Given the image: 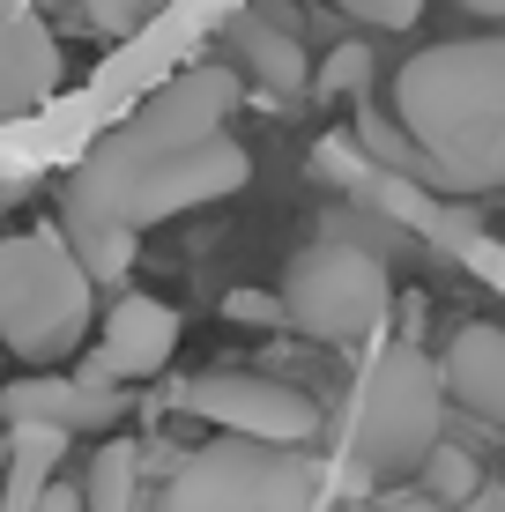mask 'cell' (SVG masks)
<instances>
[{"instance_id": "cell-1", "label": "cell", "mask_w": 505, "mask_h": 512, "mask_svg": "<svg viewBox=\"0 0 505 512\" xmlns=\"http://www.w3.org/2000/svg\"><path fill=\"white\" fill-rule=\"evenodd\" d=\"M253 179V156L231 134H208L194 149H149L127 127H112L67 171L60 193V245L90 282H119L134 268V238L149 223H171L186 208H208Z\"/></svg>"}, {"instance_id": "cell-2", "label": "cell", "mask_w": 505, "mask_h": 512, "mask_svg": "<svg viewBox=\"0 0 505 512\" xmlns=\"http://www.w3.org/2000/svg\"><path fill=\"white\" fill-rule=\"evenodd\" d=\"M394 119L431 156L439 193L505 186V30L424 45L394 75Z\"/></svg>"}, {"instance_id": "cell-3", "label": "cell", "mask_w": 505, "mask_h": 512, "mask_svg": "<svg viewBox=\"0 0 505 512\" xmlns=\"http://www.w3.org/2000/svg\"><path fill=\"white\" fill-rule=\"evenodd\" d=\"M446 431V386H439V357L409 334L372 349L357 379V409H350V468L357 475H409L439 446Z\"/></svg>"}, {"instance_id": "cell-4", "label": "cell", "mask_w": 505, "mask_h": 512, "mask_svg": "<svg viewBox=\"0 0 505 512\" xmlns=\"http://www.w3.org/2000/svg\"><path fill=\"white\" fill-rule=\"evenodd\" d=\"M90 290L97 282L75 268L52 231L0 238V342L23 364H60L90 334Z\"/></svg>"}, {"instance_id": "cell-5", "label": "cell", "mask_w": 505, "mask_h": 512, "mask_svg": "<svg viewBox=\"0 0 505 512\" xmlns=\"http://www.w3.org/2000/svg\"><path fill=\"white\" fill-rule=\"evenodd\" d=\"M312 498H320V461L305 446H260L238 431L186 453L164 483V512H312Z\"/></svg>"}, {"instance_id": "cell-6", "label": "cell", "mask_w": 505, "mask_h": 512, "mask_svg": "<svg viewBox=\"0 0 505 512\" xmlns=\"http://www.w3.org/2000/svg\"><path fill=\"white\" fill-rule=\"evenodd\" d=\"M283 320L312 342H357L387 312V260L357 238H320L283 268Z\"/></svg>"}, {"instance_id": "cell-7", "label": "cell", "mask_w": 505, "mask_h": 512, "mask_svg": "<svg viewBox=\"0 0 505 512\" xmlns=\"http://www.w3.org/2000/svg\"><path fill=\"white\" fill-rule=\"evenodd\" d=\"M179 409L223 423L238 438H260V446H312L320 438V401L260 372H208L179 394Z\"/></svg>"}, {"instance_id": "cell-8", "label": "cell", "mask_w": 505, "mask_h": 512, "mask_svg": "<svg viewBox=\"0 0 505 512\" xmlns=\"http://www.w3.org/2000/svg\"><path fill=\"white\" fill-rule=\"evenodd\" d=\"M231 104H238V75L231 67H186V75H171L164 90L127 119V134L149 141V149H194V141L223 134Z\"/></svg>"}, {"instance_id": "cell-9", "label": "cell", "mask_w": 505, "mask_h": 512, "mask_svg": "<svg viewBox=\"0 0 505 512\" xmlns=\"http://www.w3.org/2000/svg\"><path fill=\"white\" fill-rule=\"evenodd\" d=\"M171 349H179V312L156 305V297H119L112 312H104V334L90 342V357H82V379H156L171 364Z\"/></svg>"}, {"instance_id": "cell-10", "label": "cell", "mask_w": 505, "mask_h": 512, "mask_svg": "<svg viewBox=\"0 0 505 512\" xmlns=\"http://www.w3.org/2000/svg\"><path fill=\"white\" fill-rule=\"evenodd\" d=\"M0 416L8 423H45V431H112L127 416V394L112 379H67V372H30L15 386H0Z\"/></svg>"}, {"instance_id": "cell-11", "label": "cell", "mask_w": 505, "mask_h": 512, "mask_svg": "<svg viewBox=\"0 0 505 512\" xmlns=\"http://www.w3.org/2000/svg\"><path fill=\"white\" fill-rule=\"evenodd\" d=\"M439 386H446L454 409L505 431V327H483V320L461 327L454 342H446V357H439Z\"/></svg>"}, {"instance_id": "cell-12", "label": "cell", "mask_w": 505, "mask_h": 512, "mask_svg": "<svg viewBox=\"0 0 505 512\" xmlns=\"http://www.w3.org/2000/svg\"><path fill=\"white\" fill-rule=\"evenodd\" d=\"M231 52H238V67L260 82V90H275V97H305L312 90V60H305V45L290 38L283 23H275L268 8H246V15H231Z\"/></svg>"}, {"instance_id": "cell-13", "label": "cell", "mask_w": 505, "mask_h": 512, "mask_svg": "<svg viewBox=\"0 0 505 512\" xmlns=\"http://www.w3.org/2000/svg\"><path fill=\"white\" fill-rule=\"evenodd\" d=\"M52 82H60V45H52V30L30 23V15L0 23V112L38 104Z\"/></svg>"}, {"instance_id": "cell-14", "label": "cell", "mask_w": 505, "mask_h": 512, "mask_svg": "<svg viewBox=\"0 0 505 512\" xmlns=\"http://www.w3.org/2000/svg\"><path fill=\"white\" fill-rule=\"evenodd\" d=\"M350 141L364 156H372L379 171H394V179H416V186H431L439 193V171H431V156L409 141V127L387 112V104H357V127H350Z\"/></svg>"}, {"instance_id": "cell-15", "label": "cell", "mask_w": 505, "mask_h": 512, "mask_svg": "<svg viewBox=\"0 0 505 512\" xmlns=\"http://www.w3.org/2000/svg\"><path fill=\"white\" fill-rule=\"evenodd\" d=\"M142 453L127 438H104L97 461H90V483H82V512H134V483H142Z\"/></svg>"}, {"instance_id": "cell-16", "label": "cell", "mask_w": 505, "mask_h": 512, "mask_svg": "<svg viewBox=\"0 0 505 512\" xmlns=\"http://www.w3.org/2000/svg\"><path fill=\"white\" fill-rule=\"evenodd\" d=\"M416 468H424V498H439L446 512H454V505H468V498L483 490V468H476V453L446 446V438H439V446H431Z\"/></svg>"}, {"instance_id": "cell-17", "label": "cell", "mask_w": 505, "mask_h": 512, "mask_svg": "<svg viewBox=\"0 0 505 512\" xmlns=\"http://www.w3.org/2000/svg\"><path fill=\"white\" fill-rule=\"evenodd\" d=\"M364 82H372V45H335L312 67V90L320 97H364Z\"/></svg>"}, {"instance_id": "cell-18", "label": "cell", "mask_w": 505, "mask_h": 512, "mask_svg": "<svg viewBox=\"0 0 505 512\" xmlns=\"http://www.w3.org/2000/svg\"><path fill=\"white\" fill-rule=\"evenodd\" d=\"M156 8H164V0H82V23L104 30V38H134Z\"/></svg>"}, {"instance_id": "cell-19", "label": "cell", "mask_w": 505, "mask_h": 512, "mask_svg": "<svg viewBox=\"0 0 505 512\" xmlns=\"http://www.w3.org/2000/svg\"><path fill=\"white\" fill-rule=\"evenodd\" d=\"M342 15H357L364 30H409L424 15V0H335Z\"/></svg>"}, {"instance_id": "cell-20", "label": "cell", "mask_w": 505, "mask_h": 512, "mask_svg": "<svg viewBox=\"0 0 505 512\" xmlns=\"http://www.w3.org/2000/svg\"><path fill=\"white\" fill-rule=\"evenodd\" d=\"M223 312H231L238 327H283V297H275V290H231Z\"/></svg>"}, {"instance_id": "cell-21", "label": "cell", "mask_w": 505, "mask_h": 512, "mask_svg": "<svg viewBox=\"0 0 505 512\" xmlns=\"http://www.w3.org/2000/svg\"><path fill=\"white\" fill-rule=\"evenodd\" d=\"M30 512H82V490H75V483H45Z\"/></svg>"}, {"instance_id": "cell-22", "label": "cell", "mask_w": 505, "mask_h": 512, "mask_svg": "<svg viewBox=\"0 0 505 512\" xmlns=\"http://www.w3.org/2000/svg\"><path fill=\"white\" fill-rule=\"evenodd\" d=\"M454 512H505V490H476V498L454 505Z\"/></svg>"}, {"instance_id": "cell-23", "label": "cell", "mask_w": 505, "mask_h": 512, "mask_svg": "<svg viewBox=\"0 0 505 512\" xmlns=\"http://www.w3.org/2000/svg\"><path fill=\"white\" fill-rule=\"evenodd\" d=\"M454 8H468V15H483V23H505V0H454Z\"/></svg>"}, {"instance_id": "cell-24", "label": "cell", "mask_w": 505, "mask_h": 512, "mask_svg": "<svg viewBox=\"0 0 505 512\" xmlns=\"http://www.w3.org/2000/svg\"><path fill=\"white\" fill-rule=\"evenodd\" d=\"M387 512H446V505H439V498H394Z\"/></svg>"}]
</instances>
